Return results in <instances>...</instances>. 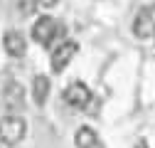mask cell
Instances as JSON below:
<instances>
[{"label": "cell", "mask_w": 155, "mask_h": 148, "mask_svg": "<svg viewBox=\"0 0 155 148\" xmlns=\"http://www.w3.org/2000/svg\"><path fill=\"white\" fill-rule=\"evenodd\" d=\"M27 133V123L22 116H5L0 119V143L17 146Z\"/></svg>", "instance_id": "cell-2"}, {"label": "cell", "mask_w": 155, "mask_h": 148, "mask_svg": "<svg viewBox=\"0 0 155 148\" xmlns=\"http://www.w3.org/2000/svg\"><path fill=\"white\" fill-rule=\"evenodd\" d=\"M76 52H79V45H76V42H62L59 47L52 52V72H57V74L64 72L67 64L74 59Z\"/></svg>", "instance_id": "cell-5"}, {"label": "cell", "mask_w": 155, "mask_h": 148, "mask_svg": "<svg viewBox=\"0 0 155 148\" xmlns=\"http://www.w3.org/2000/svg\"><path fill=\"white\" fill-rule=\"evenodd\" d=\"M3 47H5V52L10 54V57H25V52H27V40L22 37V32L8 30L5 37H3Z\"/></svg>", "instance_id": "cell-6"}, {"label": "cell", "mask_w": 155, "mask_h": 148, "mask_svg": "<svg viewBox=\"0 0 155 148\" xmlns=\"http://www.w3.org/2000/svg\"><path fill=\"white\" fill-rule=\"evenodd\" d=\"M3 101H5V106L10 111H20L22 104H25V89H22V84L10 82L5 86V91H3Z\"/></svg>", "instance_id": "cell-7"}, {"label": "cell", "mask_w": 155, "mask_h": 148, "mask_svg": "<svg viewBox=\"0 0 155 148\" xmlns=\"http://www.w3.org/2000/svg\"><path fill=\"white\" fill-rule=\"evenodd\" d=\"M47 96H49V79L45 77V74H37L35 82H32V99H35L37 106H45Z\"/></svg>", "instance_id": "cell-8"}, {"label": "cell", "mask_w": 155, "mask_h": 148, "mask_svg": "<svg viewBox=\"0 0 155 148\" xmlns=\"http://www.w3.org/2000/svg\"><path fill=\"white\" fill-rule=\"evenodd\" d=\"M74 143H76V148H96L99 138H96V131H91L89 126H81L74 136Z\"/></svg>", "instance_id": "cell-9"}, {"label": "cell", "mask_w": 155, "mask_h": 148, "mask_svg": "<svg viewBox=\"0 0 155 148\" xmlns=\"http://www.w3.org/2000/svg\"><path fill=\"white\" fill-rule=\"evenodd\" d=\"M62 35H64V25L57 22L54 17H49V15L40 17V20L32 25V40L37 45H42V47H49L57 37H62Z\"/></svg>", "instance_id": "cell-1"}, {"label": "cell", "mask_w": 155, "mask_h": 148, "mask_svg": "<svg viewBox=\"0 0 155 148\" xmlns=\"http://www.w3.org/2000/svg\"><path fill=\"white\" fill-rule=\"evenodd\" d=\"M57 3H59V0H37V5H40V8H54Z\"/></svg>", "instance_id": "cell-11"}, {"label": "cell", "mask_w": 155, "mask_h": 148, "mask_svg": "<svg viewBox=\"0 0 155 148\" xmlns=\"http://www.w3.org/2000/svg\"><path fill=\"white\" fill-rule=\"evenodd\" d=\"M135 148H148V143H145V141H138V143H135Z\"/></svg>", "instance_id": "cell-12"}, {"label": "cell", "mask_w": 155, "mask_h": 148, "mask_svg": "<svg viewBox=\"0 0 155 148\" xmlns=\"http://www.w3.org/2000/svg\"><path fill=\"white\" fill-rule=\"evenodd\" d=\"M133 32L140 40H148V37H155V3L140 8V12L135 15L133 20Z\"/></svg>", "instance_id": "cell-3"}, {"label": "cell", "mask_w": 155, "mask_h": 148, "mask_svg": "<svg viewBox=\"0 0 155 148\" xmlns=\"http://www.w3.org/2000/svg\"><path fill=\"white\" fill-rule=\"evenodd\" d=\"M64 101H67L69 106H74V109H89V104H91V91H89V86H86L84 82H71V84L67 86V91H64Z\"/></svg>", "instance_id": "cell-4"}, {"label": "cell", "mask_w": 155, "mask_h": 148, "mask_svg": "<svg viewBox=\"0 0 155 148\" xmlns=\"http://www.w3.org/2000/svg\"><path fill=\"white\" fill-rule=\"evenodd\" d=\"M35 5H37V0H20V12L22 15H32Z\"/></svg>", "instance_id": "cell-10"}]
</instances>
